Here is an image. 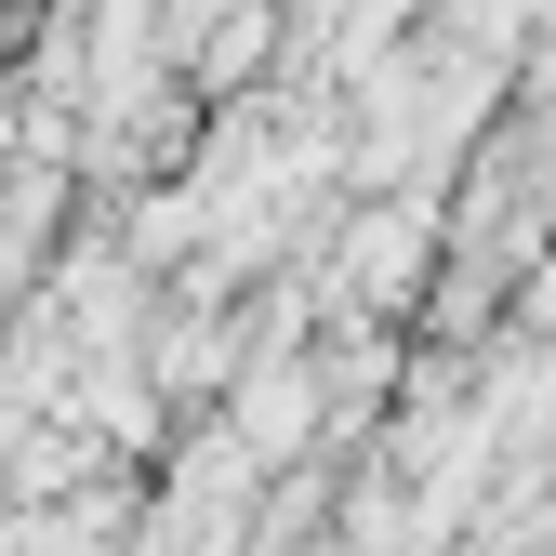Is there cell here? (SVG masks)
Segmentation results:
<instances>
[{
	"instance_id": "obj_1",
	"label": "cell",
	"mask_w": 556,
	"mask_h": 556,
	"mask_svg": "<svg viewBox=\"0 0 556 556\" xmlns=\"http://www.w3.org/2000/svg\"><path fill=\"white\" fill-rule=\"evenodd\" d=\"M425 252H438V199H397V226L371 213L344 239V305H410L425 292Z\"/></svg>"
}]
</instances>
